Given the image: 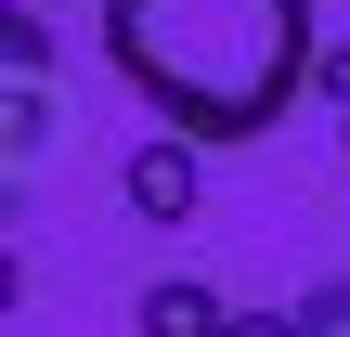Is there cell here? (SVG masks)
Returning a JSON list of instances; mask_svg holds the SVG:
<instances>
[{
  "instance_id": "cell-1",
  "label": "cell",
  "mask_w": 350,
  "mask_h": 337,
  "mask_svg": "<svg viewBox=\"0 0 350 337\" xmlns=\"http://www.w3.org/2000/svg\"><path fill=\"white\" fill-rule=\"evenodd\" d=\"M104 65L195 143H260L312 78V0H104Z\"/></svg>"
},
{
  "instance_id": "cell-2",
  "label": "cell",
  "mask_w": 350,
  "mask_h": 337,
  "mask_svg": "<svg viewBox=\"0 0 350 337\" xmlns=\"http://www.w3.org/2000/svg\"><path fill=\"white\" fill-rule=\"evenodd\" d=\"M195 156H208L195 130H169V143H143V156L117 169V182H130V221H195Z\"/></svg>"
},
{
  "instance_id": "cell-3",
  "label": "cell",
  "mask_w": 350,
  "mask_h": 337,
  "mask_svg": "<svg viewBox=\"0 0 350 337\" xmlns=\"http://www.w3.org/2000/svg\"><path fill=\"white\" fill-rule=\"evenodd\" d=\"M143 337H234V312H221L195 273H169V286H143Z\"/></svg>"
},
{
  "instance_id": "cell-4",
  "label": "cell",
  "mask_w": 350,
  "mask_h": 337,
  "mask_svg": "<svg viewBox=\"0 0 350 337\" xmlns=\"http://www.w3.org/2000/svg\"><path fill=\"white\" fill-rule=\"evenodd\" d=\"M234 337H350V273H325V286H312L286 325H234Z\"/></svg>"
},
{
  "instance_id": "cell-5",
  "label": "cell",
  "mask_w": 350,
  "mask_h": 337,
  "mask_svg": "<svg viewBox=\"0 0 350 337\" xmlns=\"http://www.w3.org/2000/svg\"><path fill=\"white\" fill-rule=\"evenodd\" d=\"M325 91H338V104H350V52H325Z\"/></svg>"
}]
</instances>
